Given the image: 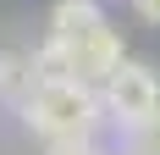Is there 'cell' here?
<instances>
[{"instance_id": "cell-1", "label": "cell", "mask_w": 160, "mask_h": 155, "mask_svg": "<svg viewBox=\"0 0 160 155\" xmlns=\"http://www.w3.org/2000/svg\"><path fill=\"white\" fill-rule=\"evenodd\" d=\"M22 127L39 133L44 144H61V139H94L105 116V100H99L94 83L83 78H50V83H33V94L17 105Z\"/></svg>"}, {"instance_id": "cell-2", "label": "cell", "mask_w": 160, "mask_h": 155, "mask_svg": "<svg viewBox=\"0 0 160 155\" xmlns=\"http://www.w3.org/2000/svg\"><path fill=\"white\" fill-rule=\"evenodd\" d=\"M99 100H105V116H111L122 133L144 127L160 116V78L149 61H122L105 83H99Z\"/></svg>"}, {"instance_id": "cell-3", "label": "cell", "mask_w": 160, "mask_h": 155, "mask_svg": "<svg viewBox=\"0 0 160 155\" xmlns=\"http://www.w3.org/2000/svg\"><path fill=\"white\" fill-rule=\"evenodd\" d=\"M61 45H66V56H72V78L94 83V89L127 61V56H122V33H116L111 22L94 28V33H83V39H61Z\"/></svg>"}, {"instance_id": "cell-4", "label": "cell", "mask_w": 160, "mask_h": 155, "mask_svg": "<svg viewBox=\"0 0 160 155\" xmlns=\"http://www.w3.org/2000/svg\"><path fill=\"white\" fill-rule=\"evenodd\" d=\"M105 28V11L99 0H55L50 6V33L55 39H83V33Z\"/></svg>"}, {"instance_id": "cell-5", "label": "cell", "mask_w": 160, "mask_h": 155, "mask_svg": "<svg viewBox=\"0 0 160 155\" xmlns=\"http://www.w3.org/2000/svg\"><path fill=\"white\" fill-rule=\"evenodd\" d=\"M33 83H39V78H33L28 56H22V50H0V100H6V105H22L33 94Z\"/></svg>"}, {"instance_id": "cell-6", "label": "cell", "mask_w": 160, "mask_h": 155, "mask_svg": "<svg viewBox=\"0 0 160 155\" xmlns=\"http://www.w3.org/2000/svg\"><path fill=\"white\" fill-rule=\"evenodd\" d=\"M127 155H160V116L127 133Z\"/></svg>"}, {"instance_id": "cell-7", "label": "cell", "mask_w": 160, "mask_h": 155, "mask_svg": "<svg viewBox=\"0 0 160 155\" xmlns=\"http://www.w3.org/2000/svg\"><path fill=\"white\" fill-rule=\"evenodd\" d=\"M44 155H99L94 139H61V144H44Z\"/></svg>"}, {"instance_id": "cell-8", "label": "cell", "mask_w": 160, "mask_h": 155, "mask_svg": "<svg viewBox=\"0 0 160 155\" xmlns=\"http://www.w3.org/2000/svg\"><path fill=\"white\" fill-rule=\"evenodd\" d=\"M132 11L144 17V22H155V28H160V0H132Z\"/></svg>"}]
</instances>
